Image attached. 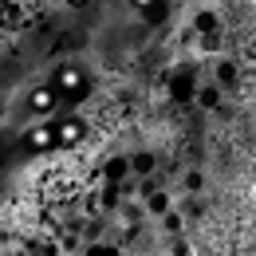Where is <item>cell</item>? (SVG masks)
<instances>
[{"label": "cell", "mask_w": 256, "mask_h": 256, "mask_svg": "<svg viewBox=\"0 0 256 256\" xmlns=\"http://www.w3.org/2000/svg\"><path fill=\"white\" fill-rule=\"evenodd\" d=\"M83 87H87V75H83V67H79V64H60V67H56V75H52V91H56L60 98L83 95Z\"/></svg>", "instance_id": "obj_1"}, {"label": "cell", "mask_w": 256, "mask_h": 256, "mask_svg": "<svg viewBox=\"0 0 256 256\" xmlns=\"http://www.w3.org/2000/svg\"><path fill=\"white\" fill-rule=\"evenodd\" d=\"M24 146H28L32 154L56 150V122H36V126L28 130V138H24Z\"/></svg>", "instance_id": "obj_2"}, {"label": "cell", "mask_w": 256, "mask_h": 256, "mask_svg": "<svg viewBox=\"0 0 256 256\" xmlns=\"http://www.w3.org/2000/svg\"><path fill=\"white\" fill-rule=\"evenodd\" d=\"M87 138V122L83 118H64L56 122V146H79Z\"/></svg>", "instance_id": "obj_3"}, {"label": "cell", "mask_w": 256, "mask_h": 256, "mask_svg": "<svg viewBox=\"0 0 256 256\" xmlns=\"http://www.w3.org/2000/svg\"><path fill=\"white\" fill-rule=\"evenodd\" d=\"M28 106H32V114L48 118V114H56V106H60V95L52 91V83H48V87H36L32 95H28Z\"/></svg>", "instance_id": "obj_4"}, {"label": "cell", "mask_w": 256, "mask_h": 256, "mask_svg": "<svg viewBox=\"0 0 256 256\" xmlns=\"http://www.w3.org/2000/svg\"><path fill=\"white\" fill-rule=\"evenodd\" d=\"M166 12H170V8H166V0H154V4H150L142 16H146L150 24H162V20H166Z\"/></svg>", "instance_id": "obj_5"}, {"label": "cell", "mask_w": 256, "mask_h": 256, "mask_svg": "<svg viewBox=\"0 0 256 256\" xmlns=\"http://www.w3.org/2000/svg\"><path fill=\"white\" fill-rule=\"evenodd\" d=\"M154 170V154H134V174H150Z\"/></svg>", "instance_id": "obj_6"}, {"label": "cell", "mask_w": 256, "mask_h": 256, "mask_svg": "<svg viewBox=\"0 0 256 256\" xmlns=\"http://www.w3.org/2000/svg\"><path fill=\"white\" fill-rule=\"evenodd\" d=\"M197 28H201L205 36H213V28H217V16H213V12H201V16H197Z\"/></svg>", "instance_id": "obj_7"}, {"label": "cell", "mask_w": 256, "mask_h": 256, "mask_svg": "<svg viewBox=\"0 0 256 256\" xmlns=\"http://www.w3.org/2000/svg\"><path fill=\"white\" fill-rule=\"evenodd\" d=\"M217 98H221V91H217V87H205V91L197 95V102H201V106H217Z\"/></svg>", "instance_id": "obj_8"}, {"label": "cell", "mask_w": 256, "mask_h": 256, "mask_svg": "<svg viewBox=\"0 0 256 256\" xmlns=\"http://www.w3.org/2000/svg\"><path fill=\"white\" fill-rule=\"evenodd\" d=\"M232 79H236V71H232V64H221V67H217V83H224V87H228Z\"/></svg>", "instance_id": "obj_9"}, {"label": "cell", "mask_w": 256, "mask_h": 256, "mask_svg": "<svg viewBox=\"0 0 256 256\" xmlns=\"http://www.w3.org/2000/svg\"><path fill=\"white\" fill-rule=\"evenodd\" d=\"M186 186H190V190H201V186H205V178H201V174H190V178H186Z\"/></svg>", "instance_id": "obj_10"}, {"label": "cell", "mask_w": 256, "mask_h": 256, "mask_svg": "<svg viewBox=\"0 0 256 256\" xmlns=\"http://www.w3.org/2000/svg\"><path fill=\"white\" fill-rule=\"evenodd\" d=\"M150 4H154V0H130V8H138V12H146Z\"/></svg>", "instance_id": "obj_11"}, {"label": "cell", "mask_w": 256, "mask_h": 256, "mask_svg": "<svg viewBox=\"0 0 256 256\" xmlns=\"http://www.w3.org/2000/svg\"><path fill=\"white\" fill-rule=\"evenodd\" d=\"M67 8H87V4H91V0H64Z\"/></svg>", "instance_id": "obj_12"}, {"label": "cell", "mask_w": 256, "mask_h": 256, "mask_svg": "<svg viewBox=\"0 0 256 256\" xmlns=\"http://www.w3.org/2000/svg\"><path fill=\"white\" fill-rule=\"evenodd\" d=\"M0 154H4V138H0Z\"/></svg>", "instance_id": "obj_13"}]
</instances>
